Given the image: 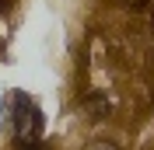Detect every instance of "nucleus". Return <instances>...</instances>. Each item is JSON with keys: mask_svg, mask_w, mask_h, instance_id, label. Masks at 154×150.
I'll return each instance as SVG.
<instances>
[{"mask_svg": "<svg viewBox=\"0 0 154 150\" xmlns=\"http://www.w3.org/2000/svg\"><path fill=\"white\" fill-rule=\"evenodd\" d=\"M88 150H116V147H112V143H102V140H98V143H91Z\"/></svg>", "mask_w": 154, "mask_h": 150, "instance_id": "2", "label": "nucleus"}, {"mask_svg": "<svg viewBox=\"0 0 154 150\" xmlns=\"http://www.w3.org/2000/svg\"><path fill=\"white\" fill-rule=\"evenodd\" d=\"M18 105H21V112L14 115V136L21 140V147L32 150L38 140V133H42V119H38V108L28 101V98H21L18 94Z\"/></svg>", "mask_w": 154, "mask_h": 150, "instance_id": "1", "label": "nucleus"}]
</instances>
